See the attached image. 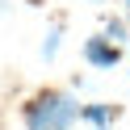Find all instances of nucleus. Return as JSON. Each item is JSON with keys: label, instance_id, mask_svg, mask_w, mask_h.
<instances>
[{"label": "nucleus", "instance_id": "1", "mask_svg": "<svg viewBox=\"0 0 130 130\" xmlns=\"http://www.w3.org/2000/svg\"><path fill=\"white\" fill-rule=\"evenodd\" d=\"M21 122L25 130H71L80 122V101L63 88H38L21 105Z\"/></svg>", "mask_w": 130, "mask_h": 130}, {"label": "nucleus", "instance_id": "2", "mask_svg": "<svg viewBox=\"0 0 130 130\" xmlns=\"http://www.w3.org/2000/svg\"><path fill=\"white\" fill-rule=\"evenodd\" d=\"M84 63H92V67H118L122 63V42H113L109 34H92L84 42Z\"/></svg>", "mask_w": 130, "mask_h": 130}, {"label": "nucleus", "instance_id": "3", "mask_svg": "<svg viewBox=\"0 0 130 130\" xmlns=\"http://www.w3.org/2000/svg\"><path fill=\"white\" fill-rule=\"evenodd\" d=\"M122 105H109V101H96V105H80V122H88L92 130H109L118 122Z\"/></svg>", "mask_w": 130, "mask_h": 130}, {"label": "nucleus", "instance_id": "4", "mask_svg": "<svg viewBox=\"0 0 130 130\" xmlns=\"http://www.w3.org/2000/svg\"><path fill=\"white\" fill-rule=\"evenodd\" d=\"M59 42H63V17L55 21V25L46 29V38H42V59H46V63H51L55 55H59Z\"/></svg>", "mask_w": 130, "mask_h": 130}, {"label": "nucleus", "instance_id": "5", "mask_svg": "<svg viewBox=\"0 0 130 130\" xmlns=\"http://www.w3.org/2000/svg\"><path fill=\"white\" fill-rule=\"evenodd\" d=\"M101 29H105V34L113 38V42H122V46L130 42V25H126V21H122V17H113V13H109V17H105V25H101Z\"/></svg>", "mask_w": 130, "mask_h": 130}, {"label": "nucleus", "instance_id": "6", "mask_svg": "<svg viewBox=\"0 0 130 130\" xmlns=\"http://www.w3.org/2000/svg\"><path fill=\"white\" fill-rule=\"evenodd\" d=\"M25 4H29V9H42V4H46V0H25Z\"/></svg>", "mask_w": 130, "mask_h": 130}, {"label": "nucleus", "instance_id": "7", "mask_svg": "<svg viewBox=\"0 0 130 130\" xmlns=\"http://www.w3.org/2000/svg\"><path fill=\"white\" fill-rule=\"evenodd\" d=\"M92 4H105V0H92Z\"/></svg>", "mask_w": 130, "mask_h": 130}, {"label": "nucleus", "instance_id": "8", "mask_svg": "<svg viewBox=\"0 0 130 130\" xmlns=\"http://www.w3.org/2000/svg\"><path fill=\"white\" fill-rule=\"evenodd\" d=\"M122 4H126V9H130V0H122Z\"/></svg>", "mask_w": 130, "mask_h": 130}]
</instances>
